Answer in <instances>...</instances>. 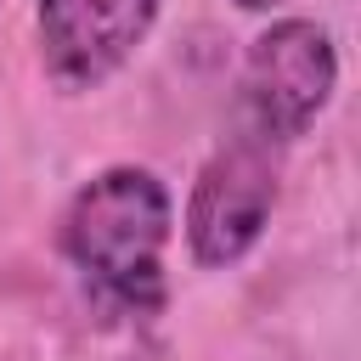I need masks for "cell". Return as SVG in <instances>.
I'll list each match as a JSON object with an SVG mask.
<instances>
[{
    "instance_id": "7a4b0ae2",
    "label": "cell",
    "mask_w": 361,
    "mask_h": 361,
    "mask_svg": "<svg viewBox=\"0 0 361 361\" xmlns=\"http://www.w3.org/2000/svg\"><path fill=\"white\" fill-rule=\"evenodd\" d=\"M338 85V51L322 23L282 17L265 34H254L243 56V118L259 141H293L305 135Z\"/></svg>"
},
{
    "instance_id": "5b68a950",
    "label": "cell",
    "mask_w": 361,
    "mask_h": 361,
    "mask_svg": "<svg viewBox=\"0 0 361 361\" xmlns=\"http://www.w3.org/2000/svg\"><path fill=\"white\" fill-rule=\"evenodd\" d=\"M243 11H271V6H282V0H237Z\"/></svg>"
},
{
    "instance_id": "3957f363",
    "label": "cell",
    "mask_w": 361,
    "mask_h": 361,
    "mask_svg": "<svg viewBox=\"0 0 361 361\" xmlns=\"http://www.w3.org/2000/svg\"><path fill=\"white\" fill-rule=\"evenodd\" d=\"M276 209V158L271 141L237 135L226 141L192 180L186 197V248L203 271L237 265L271 226Z\"/></svg>"
},
{
    "instance_id": "6da1fadb",
    "label": "cell",
    "mask_w": 361,
    "mask_h": 361,
    "mask_svg": "<svg viewBox=\"0 0 361 361\" xmlns=\"http://www.w3.org/2000/svg\"><path fill=\"white\" fill-rule=\"evenodd\" d=\"M169 226H175V209L164 180L141 164H113L68 197L62 254L124 310H158Z\"/></svg>"
},
{
    "instance_id": "277c9868",
    "label": "cell",
    "mask_w": 361,
    "mask_h": 361,
    "mask_svg": "<svg viewBox=\"0 0 361 361\" xmlns=\"http://www.w3.org/2000/svg\"><path fill=\"white\" fill-rule=\"evenodd\" d=\"M164 0H39V62L62 90L107 85L152 34Z\"/></svg>"
}]
</instances>
